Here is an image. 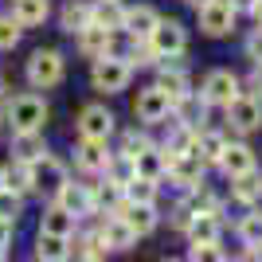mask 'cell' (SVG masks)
I'll return each instance as SVG.
<instances>
[{
  "mask_svg": "<svg viewBox=\"0 0 262 262\" xmlns=\"http://www.w3.org/2000/svg\"><path fill=\"white\" fill-rule=\"evenodd\" d=\"M8 121L16 133H39L47 121V106L43 98H35V94H20V98L8 106Z\"/></svg>",
  "mask_w": 262,
  "mask_h": 262,
  "instance_id": "obj_1",
  "label": "cell"
},
{
  "mask_svg": "<svg viewBox=\"0 0 262 262\" xmlns=\"http://www.w3.org/2000/svg\"><path fill=\"white\" fill-rule=\"evenodd\" d=\"M129 63L125 59H118V55H102V59H94V71H90V78H94V90H106V94H118V90L129 86Z\"/></svg>",
  "mask_w": 262,
  "mask_h": 262,
  "instance_id": "obj_2",
  "label": "cell"
},
{
  "mask_svg": "<svg viewBox=\"0 0 262 262\" xmlns=\"http://www.w3.org/2000/svg\"><path fill=\"white\" fill-rule=\"evenodd\" d=\"M28 78H32V86H55V82H63V55L59 51H35L28 59Z\"/></svg>",
  "mask_w": 262,
  "mask_h": 262,
  "instance_id": "obj_3",
  "label": "cell"
},
{
  "mask_svg": "<svg viewBox=\"0 0 262 262\" xmlns=\"http://www.w3.org/2000/svg\"><path fill=\"white\" fill-rule=\"evenodd\" d=\"M168 153V172L180 188H196L204 180V161H200L196 149H188V153H176V149H164Z\"/></svg>",
  "mask_w": 262,
  "mask_h": 262,
  "instance_id": "obj_4",
  "label": "cell"
},
{
  "mask_svg": "<svg viewBox=\"0 0 262 262\" xmlns=\"http://www.w3.org/2000/svg\"><path fill=\"white\" fill-rule=\"evenodd\" d=\"M235 4L231 0H208L204 8H200V28L208 35H227L231 28H235Z\"/></svg>",
  "mask_w": 262,
  "mask_h": 262,
  "instance_id": "obj_5",
  "label": "cell"
},
{
  "mask_svg": "<svg viewBox=\"0 0 262 262\" xmlns=\"http://www.w3.org/2000/svg\"><path fill=\"white\" fill-rule=\"evenodd\" d=\"M243 82L239 75H231V71H211L208 78H204V102H215V106H231V102L243 94Z\"/></svg>",
  "mask_w": 262,
  "mask_h": 262,
  "instance_id": "obj_6",
  "label": "cell"
},
{
  "mask_svg": "<svg viewBox=\"0 0 262 262\" xmlns=\"http://www.w3.org/2000/svg\"><path fill=\"white\" fill-rule=\"evenodd\" d=\"M227 114H231V125L239 133L262 129V98H254V94H239V98L227 106Z\"/></svg>",
  "mask_w": 262,
  "mask_h": 262,
  "instance_id": "obj_7",
  "label": "cell"
},
{
  "mask_svg": "<svg viewBox=\"0 0 262 262\" xmlns=\"http://www.w3.org/2000/svg\"><path fill=\"white\" fill-rule=\"evenodd\" d=\"M149 43L157 47V55H180L184 51V43H188V35H184V24L180 20H161L153 28V35H149Z\"/></svg>",
  "mask_w": 262,
  "mask_h": 262,
  "instance_id": "obj_8",
  "label": "cell"
},
{
  "mask_svg": "<svg viewBox=\"0 0 262 262\" xmlns=\"http://www.w3.org/2000/svg\"><path fill=\"white\" fill-rule=\"evenodd\" d=\"M137 118L141 121H161V118H168V110H172V94L168 90H161V86H145L141 94H137Z\"/></svg>",
  "mask_w": 262,
  "mask_h": 262,
  "instance_id": "obj_9",
  "label": "cell"
},
{
  "mask_svg": "<svg viewBox=\"0 0 262 262\" xmlns=\"http://www.w3.org/2000/svg\"><path fill=\"white\" fill-rule=\"evenodd\" d=\"M78 133L90 137V141H106L110 133H114V114L106 106H86L78 114Z\"/></svg>",
  "mask_w": 262,
  "mask_h": 262,
  "instance_id": "obj_10",
  "label": "cell"
},
{
  "mask_svg": "<svg viewBox=\"0 0 262 262\" xmlns=\"http://www.w3.org/2000/svg\"><path fill=\"white\" fill-rule=\"evenodd\" d=\"M63 184H67V172L55 157L43 153L39 161H32V188H39V192H59Z\"/></svg>",
  "mask_w": 262,
  "mask_h": 262,
  "instance_id": "obj_11",
  "label": "cell"
},
{
  "mask_svg": "<svg viewBox=\"0 0 262 262\" xmlns=\"http://www.w3.org/2000/svg\"><path fill=\"white\" fill-rule=\"evenodd\" d=\"M78 47H82L86 59H102V55H110V47H114V32L102 28V24H86V28L78 32Z\"/></svg>",
  "mask_w": 262,
  "mask_h": 262,
  "instance_id": "obj_12",
  "label": "cell"
},
{
  "mask_svg": "<svg viewBox=\"0 0 262 262\" xmlns=\"http://www.w3.org/2000/svg\"><path fill=\"white\" fill-rule=\"evenodd\" d=\"M219 231H223V227H219L215 211H196L188 235H192V247H211V243H219Z\"/></svg>",
  "mask_w": 262,
  "mask_h": 262,
  "instance_id": "obj_13",
  "label": "cell"
},
{
  "mask_svg": "<svg viewBox=\"0 0 262 262\" xmlns=\"http://www.w3.org/2000/svg\"><path fill=\"white\" fill-rule=\"evenodd\" d=\"M59 208H67L71 215H86L94 208V192L82 184H63L59 188Z\"/></svg>",
  "mask_w": 262,
  "mask_h": 262,
  "instance_id": "obj_14",
  "label": "cell"
},
{
  "mask_svg": "<svg viewBox=\"0 0 262 262\" xmlns=\"http://www.w3.org/2000/svg\"><path fill=\"white\" fill-rule=\"evenodd\" d=\"M121 219H125V223H129L133 231H137V235H149V231L157 227V211H153V204H121Z\"/></svg>",
  "mask_w": 262,
  "mask_h": 262,
  "instance_id": "obj_15",
  "label": "cell"
},
{
  "mask_svg": "<svg viewBox=\"0 0 262 262\" xmlns=\"http://www.w3.org/2000/svg\"><path fill=\"white\" fill-rule=\"evenodd\" d=\"M102 243L114 247V251H125V247L137 243V231H133L121 215H114V219H106V227H102Z\"/></svg>",
  "mask_w": 262,
  "mask_h": 262,
  "instance_id": "obj_16",
  "label": "cell"
},
{
  "mask_svg": "<svg viewBox=\"0 0 262 262\" xmlns=\"http://www.w3.org/2000/svg\"><path fill=\"white\" fill-rule=\"evenodd\" d=\"M78 164H82L86 172H106V168H110L106 141H90V137H82V145H78Z\"/></svg>",
  "mask_w": 262,
  "mask_h": 262,
  "instance_id": "obj_17",
  "label": "cell"
},
{
  "mask_svg": "<svg viewBox=\"0 0 262 262\" xmlns=\"http://www.w3.org/2000/svg\"><path fill=\"white\" fill-rule=\"evenodd\" d=\"M219 164H223V172L235 180V176H243V172H251V168H254V153L247 149V145H227Z\"/></svg>",
  "mask_w": 262,
  "mask_h": 262,
  "instance_id": "obj_18",
  "label": "cell"
},
{
  "mask_svg": "<svg viewBox=\"0 0 262 262\" xmlns=\"http://www.w3.org/2000/svg\"><path fill=\"white\" fill-rule=\"evenodd\" d=\"M133 164H137V176H145V180H157L161 172H168V153L164 149H145V153L133 157Z\"/></svg>",
  "mask_w": 262,
  "mask_h": 262,
  "instance_id": "obj_19",
  "label": "cell"
},
{
  "mask_svg": "<svg viewBox=\"0 0 262 262\" xmlns=\"http://www.w3.org/2000/svg\"><path fill=\"white\" fill-rule=\"evenodd\" d=\"M157 24H161V16H157L153 8H145V4H141V8H129V12H125V28L133 32V39H149Z\"/></svg>",
  "mask_w": 262,
  "mask_h": 262,
  "instance_id": "obj_20",
  "label": "cell"
},
{
  "mask_svg": "<svg viewBox=\"0 0 262 262\" xmlns=\"http://www.w3.org/2000/svg\"><path fill=\"white\" fill-rule=\"evenodd\" d=\"M12 16L20 28H35L47 20V0H12Z\"/></svg>",
  "mask_w": 262,
  "mask_h": 262,
  "instance_id": "obj_21",
  "label": "cell"
},
{
  "mask_svg": "<svg viewBox=\"0 0 262 262\" xmlns=\"http://www.w3.org/2000/svg\"><path fill=\"white\" fill-rule=\"evenodd\" d=\"M231 192H235V200H239V204H258L262 200V172H243V176H235V188H231Z\"/></svg>",
  "mask_w": 262,
  "mask_h": 262,
  "instance_id": "obj_22",
  "label": "cell"
},
{
  "mask_svg": "<svg viewBox=\"0 0 262 262\" xmlns=\"http://www.w3.org/2000/svg\"><path fill=\"white\" fill-rule=\"evenodd\" d=\"M200 153V161L204 164H219L223 161V149H227V141L219 137V133H196V145H192Z\"/></svg>",
  "mask_w": 262,
  "mask_h": 262,
  "instance_id": "obj_23",
  "label": "cell"
},
{
  "mask_svg": "<svg viewBox=\"0 0 262 262\" xmlns=\"http://www.w3.org/2000/svg\"><path fill=\"white\" fill-rule=\"evenodd\" d=\"M90 24H102L110 32H118V28H125V12L118 8V0H102V4H94V12H90Z\"/></svg>",
  "mask_w": 262,
  "mask_h": 262,
  "instance_id": "obj_24",
  "label": "cell"
},
{
  "mask_svg": "<svg viewBox=\"0 0 262 262\" xmlns=\"http://www.w3.org/2000/svg\"><path fill=\"white\" fill-rule=\"evenodd\" d=\"M43 231H47V235H59V239H67V235L75 231V215H71L67 208H59V204H55L51 211H43Z\"/></svg>",
  "mask_w": 262,
  "mask_h": 262,
  "instance_id": "obj_25",
  "label": "cell"
},
{
  "mask_svg": "<svg viewBox=\"0 0 262 262\" xmlns=\"http://www.w3.org/2000/svg\"><path fill=\"white\" fill-rule=\"evenodd\" d=\"M39 262H67L71 258V251H67V239H59V235H47V231H39Z\"/></svg>",
  "mask_w": 262,
  "mask_h": 262,
  "instance_id": "obj_26",
  "label": "cell"
},
{
  "mask_svg": "<svg viewBox=\"0 0 262 262\" xmlns=\"http://www.w3.org/2000/svg\"><path fill=\"white\" fill-rule=\"evenodd\" d=\"M4 188L8 192H16V196H24L28 188H32V164H12V168H4Z\"/></svg>",
  "mask_w": 262,
  "mask_h": 262,
  "instance_id": "obj_27",
  "label": "cell"
},
{
  "mask_svg": "<svg viewBox=\"0 0 262 262\" xmlns=\"http://www.w3.org/2000/svg\"><path fill=\"white\" fill-rule=\"evenodd\" d=\"M16 153H20L24 164H32L43 157V141H39V133H16Z\"/></svg>",
  "mask_w": 262,
  "mask_h": 262,
  "instance_id": "obj_28",
  "label": "cell"
},
{
  "mask_svg": "<svg viewBox=\"0 0 262 262\" xmlns=\"http://www.w3.org/2000/svg\"><path fill=\"white\" fill-rule=\"evenodd\" d=\"M90 12H94L90 4H67L63 8V28L67 32H82V28L90 24Z\"/></svg>",
  "mask_w": 262,
  "mask_h": 262,
  "instance_id": "obj_29",
  "label": "cell"
},
{
  "mask_svg": "<svg viewBox=\"0 0 262 262\" xmlns=\"http://www.w3.org/2000/svg\"><path fill=\"white\" fill-rule=\"evenodd\" d=\"M157 180H145V176H133L129 184H125V196L133 200V204H153V196H157Z\"/></svg>",
  "mask_w": 262,
  "mask_h": 262,
  "instance_id": "obj_30",
  "label": "cell"
},
{
  "mask_svg": "<svg viewBox=\"0 0 262 262\" xmlns=\"http://www.w3.org/2000/svg\"><path fill=\"white\" fill-rule=\"evenodd\" d=\"M121 196H125V188H121L118 180H106V184L94 192V204H102V208H121Z\"/></svg>",
  "mask_w": 262,
  "mask_h": 262,
  "instance_id": "obj_31",
  "label": "cell"
},
{
  "mask_svg": "<svg viewBox=\"0 0 262 262\" xmlns=\"http://www.w3.org/2000/svg\"><path fill=\"white\" fill-rule=\"evenodd\" d=\"M20 43V24L16 16H0V51H12Z\"/></svg>",
  "mask_w": 262,
  "mask_h": 262,
  "instance_id": "obj_32",
  "label": "cell"
},
{
  "mask_svg": "<svg viewBox=\"0 0 262 262\" xmlns=\"http://www.w3.org/2000/svg\"><path fill=\"white\" fill-rule=\"evenodd\" d=\"M239 235H243L247 247H262V215H247L243 227H239Z\"/></svg>",
  "mask_w": 262,
  "mask_h": 262,
  "instance_id": "obj_33",
  "label": "cell"
},
{
  "mask_svg": "<svg viewBox=\"0 0 262 262\" xmlns=\"http://www.w3.org/2000/svg\"><path fill=\"white\" fill-rule=\"evenodd\" d=\"M16 215H20V196L4 188L0 192V219H16Z\"/></svg>",
  "mask_w": 262,
  "mask_h": 262,
  "instance_id": "obj_34",
  "label": "cell"
},
{
  "mask_svg": "<svg viewBox=\"0 0 262 262\" xmlns=\"http://www.w3.org/2000/svg\"><path fill=\"white\" fill-rule=\"evenodd\" d=\"M145 149H149V141H145L141 133H125V145H121V157H137V153H145Z\"/></svg>",
  "mask_w": 262,
  "mask_h": 262,
  "instance_id": "obj_35",
  "label": "cell"
},
{
  "mask_svg": "<svg viewBox=\"0 0 262 262\" xmlns=\"http://www.w3.org/2000/svg\"><path fill=\"white\" fill-rule=\"evenodd\" d=\"M192 262H223V254H219L215 243L211 247H192Z\"/></svg>",
  "mask_w": 262,
  "mask_h": 262,
  "instance_id": "obj_36",
  "label": "cell"
},
{
  "mask_svg": "<svg viewBox=\"0 0 262 262\" xmlns=\"http://www.w3.org/2000/svg\"><path fill=\"white\" fill-rule=\"evenodd\" d=\"M12 239V219H0V247Z\"/></svg>",
  "mask_w": 262,
  "mask_h": 262,
  "instance_id": "obj_37",
  "label": "cell"
},
{
  "mask_svg": "<svg viewBox=\"0 0 262 262\" xmlns=\"http://www.w3.org/2000/svg\"><path fill=\"white\" fill-rule=\"evenodd\" d=\"M243 262H262V254H258V247H251V251L243 254Z\"/></svg>",
  "mask_w": 262,
  "mask_h": 262,
  "instance_id": "obj_38",
  "label": "cell"
},
{
  "mask_svg": "<svg viewBox=\"0 0 262 262\" xmlns=\"http://www.w3.org/2000/svg\"><path fill=\"white\" fill-rule=\"evenodd\" d=\"M251 12H254V20L262 24V0H254V8H251Z\"/></svg>",
  "mask_w": 262,
  "mask_h": 262,
  "instance_id": "obj_39",
  "label": "cell"
},
{
  "mask_svg": "<svg viewBox=\"0 0 262 262\" xmlns=\"http://www.w3.org/2000/svg\"><path fill=\"white\" fill-rule=\"evenodd\" d=\"M235 8H254V0H231Z\"/></svg>",
  "mask_w": 262,
  "mask_h": 262,
  "instance_id": "obj_40",
  "label": "cell"
},
{
  "mask_svg": "<svg viewBox=\"0 0 262 262\" xmlns=\"http://www.w3.org/2000/svg\"><path fill=\"white\" fill-rule=\"evenodd\" d=\"M188 4H196V8H204V4H208V0H188Z\"/></svg>",
  "mask_w": 262,
  "mask_h": 262,
  "instance_id": "obj_41",
  "label": "cell"
},
{
  "mask_svg": "<svg viewBox=\"0 0 262 262\" xmlns=\"http://www.w3.org/2000/svg\"><path fill=\"white\" fill-rule=\"evenodd\" d=\"M0 192H4V168H0Z\"/></svg>",
  "mask_w": 262,
  "mask_h": 262,
  "instance_id": "obj_42",
  "label": "cell"
},
{
  "mask_svg": "<svg viewBox=\"0 0 262 262\" xmlns=\"http://www.w3.org/2000/svg\"><path fill=\"white\" fill-rule=\"evenodd\" d=\"M0 262H4V254H0Z\"/></svg>",
  "mask_w": 262,
  "mask_h": 262,
  "instance_id": "obj_43",
  "label": "cell"
},
{
  "mask_svg": "<svg viewBox=\"0 0 262 262\" xmlns=\"http://www.w3.org/2000/svg\"><path fill=\"white\" fill-rule=\"evenodd\" d=\"M164 262H172V258H164Z\"/></svg>",
  "mask_w": 262,
  "mask_h": 262,
  "instance_id": "obj_44",
  "label": "cell"
}]
</instances>
